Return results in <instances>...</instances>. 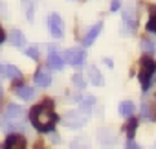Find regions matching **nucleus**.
I'll list each match as a JSON object with an SVG mask.
<instances>
[{
    "mask_svg": "<svg viewBox=\"0 0 156 149\" xmlns=\"http://www.w3.org/2000/svg\"><path fill=\"white\" fill-rule=\"evenodd\" d=\"M31 122L35 125V129L42 131V133H48L53 129L55 122H57V116L51 109V103H41L37 107L31 109Z\"/></svg>",
    "mask_w": 156,
    "mask_h": 149,
    "instance_id": "obj_1",
    "label": "nucleus"
},
{
    "mask_svg": "<svg viewBox=\"0 0 156 149\" xmlns=\"http://www.w3.org/2000/svg\"><path fill=\"white\" fill-rule=\"evenodd\" d=\"M88 112H90V107H85L81 105L79 111H73V112H68L66 118H64V123L72 129H77V127H83L88 120Z\"/></svg>",
    "mask_w": 156,
    "mask_h": 149,
    "instance_id": "obj_2",
    "label": "nucleus"
},
{
    "mask_svg": "<svg viewBox=\"0 0 156 149\" xmlns=\"http://www.w3.org/2000/svg\"><path fill=\"white\" fill-rule=\"evenodd\" d=\"M154 70H156L154 63H152L149 57H143V59H141V72H140V83H141L143 90H147V89L151 87V78H152Z\"/></svg>",
    "mask_w": 156,
    "mask_h": 149,
    "instance_id": "obj_3",
    "label": "nucleus"
},
{
    "mask_svg": "<svg viewBox=\"0 0 156 149\" xmlns=\"http://www.w3.org/2000/svg\"><path fill=\"white\" fill-rule=\"evenodd\" d=\"M85 57H87V53H85V50H81V48H70V50H66V52L62 53V61H66V63L72 64V66H79V64L85 61Z\"/></svg>",
    "mask_w": 156,
    "mask_h": 149,
    "instance_id": "obj_4",
    "label": "nucleus"
},
{
    "mask_svg": "<svg viewBox=\"0 0 156 149\" xmlns=\"http://www.w3.org/2000/svg\"><path fill=\"white\" fill-rule=\"evenodd\" d=\"M48 26H50V31H51V35L55 39H62V35H64V22L61 20L59 15H51L48 19Z\"/></svg>",
    "mask_w": 156,
    "mask_h": 149,
    "instance_id": "obj_5",
    "label": "nucleus"
},
{
    "mask_svg": "<svg viewBox=\"0 0 156 149\" xmlns=\"http://www.w3.org/2000/svg\"><path fill=\"white\" fill-rule=\"evenodd\" d=\"M123 22H125V26H127V30L129 31H132L134 28H136V15H134V8H132V2H129L127 4V8L123 9Z\"/></svg>",
    "mask_w": 156,
    "mask_h": 149,
    "instance_id": "obj_6",
    "label": "nucleus"
},
{
    "mask_svg": "<svg viewBox=\"0 0 156 149\" xmlns=\"http://www.w3.org/2000/svg\"><path fill=\"white\" fill-rule=\"evenodd\" d=\"M24 114H26V111L20 105H15V103L6 109V120L8 122H20L24 118Z\"/></svg>",
    "mask_w": 156,
    "mask_h": 149,
    "instance_id": "obj_7",
    "label": "nucleus"
},
{
    "mask_svg": "<svg viewBox=\"0 0 156 149\" xmlns=\"http://www.w3.org/2000/svg\"><path fill=\"white\" fill-rule=\"evenodd\" d=\"M4 149H26V140L20 134H11V136H8Z\"/></svg>",
    "mask_w": 156,
    "mask_h": 149,
    "instance_id": "obj_8",
    "label": "nucleus"
},
{
    "mask_svg": "<svg viewBox=\"0 0 156 149\" xmlns=\"http://www.w3.org/2000/svg\"><path fill=\"white\" fill-rule=\"evenodd\" d=\"M35 83L39 87H48L51 83V70L48 68H39L37 72V76H35Z\"/></svg>",
    "mask_w": 156,
    "mask_h": 149,
    "instance_id": "obj_9",
    "label": "nucleus"
},
{
    "mask_svg": "<svg viewBox=\"0 0 156 149\" xmlns=\"http://www.w3.org/2000/svg\"><path fill=\"white\" fill-rule=\"evenodd\" d=\"M101 26H103V24H101V22H98V24H94V26L88 30V33H87V35H85V39H83L85 46H90V44L96 41V37H98V35H99V31H101Z\"/></svg>",
    "mask_w": 156,
    "mask_h": 149,
    "instance_id": "obj_10",
    "label": "nucleus"
},
{
    "mask_svg": "<svg viewBox=\"0 0 156 149\" xmlns=\"http://www.w3.org/2000/svg\"><path fill=\"white\" fill-rule=\"evenodd\" d=\"M9 42H11L13 46H17V48H22V46L26 44V37H24V33H22L20 30H13V31L9 33Z\"/></svg>",
    "mask_w": 156,
    "mask_h": 149,
    "instance_id": "obj_11",
    "label": "nucleus"
},
{
    "mask_svg": "<svg viewBox=\"0 0 156 149\" xmlns=\"http://www.w3.org/2000/svg\"><path fill=\"white\" fill-rule=\"evenodd\" d=\"M48 64H50L51 68H55V70H61V68H62V64H64L62 55H61V53H57V52H50V55H48Z\"/></svg>",
    "mask_w": 156,
    "mask_h": 149,
    "instance_id": "obj_12",
    "label": "nucleus"
},
{
    "mask_svg": "<svg viewBox=\"0 0 156 149\" xmlns=\"http://www.w3.org/2000/svg\"><path fill=\"white\" fill-rule=\"evenodd\" d=\"M98 138H99V142H101V145H112L114 144V133L110 131V129H101L99 133H98Z\"/></svg>",
    "mask_w": 156,
    "mask_h": 149,
    "instance_id": "obj_13",
    "label": "nucleus"
},
{
    "mask_svg": "<svg viewBox=\"0 0 156 149\" xmlns=\"http://www.w3.org/2000/svg\"><path fill=\"white\" fill-rule=\"evenodd\" d=\"M118 112H119L121 116H125V118H130V116L134 114V103H132V101H123V103H119Z\"/></svg>",
    "mask_w": 156,
    "mask_h": 149,
    "instance_id": "obj_14",
    "label": "nucleus"
},
{
    "mask_svg": "<svg viewBox=\"0 0 156 149\" xmlns=\"http://www.w3.org/2000/svg\"><path fill=\"white\" fill-rule=\"evenodd\" d=\"M13 90H15V92H17V94H19L22 100H31V98H33V89H31V87H28V85L15 87Z\"/></svg>",
    "mask_w": 156,
    "mask_h": 149,
    "instance_id": "obj_15",
    "label": "nucleus"
},
{
    "mask_svg": "<svg viewBox=\"0 0 156 149\" xmlns=\"http://www.w3.org/2000/svg\"><path fill=\"white\" fill-rule=\"evenodd\" d=\"M88 76H90V83H92V85L99 87V85L103 83V78H101V74H99V70H98L96 66H90V68H88Z\"/></svg>",
    "mask_w": 156,
    "mask_h": 149,
    "instance_id": "obj_16",
    "label": "nucleus"
},
{
    "mask_svg": "<svg viewBox=\"0 0 156 149\" xmlns=\"http://www.w3.org/2000/svg\"><path fill=\"white\" fill-rule=\"evenodd\" d=\"M20 76H22V74H20V70H19L17 66H13V64H6V78L19 79Z\"/></svg>",
    "mask_w": 156,
    "mask_h": 149,
    "instance_id": "obj_17",
    "label": "nucleus"
},
{
    "mask_svg": "<svg viewBox=\"0 0 156 149\" xmlns=\"http://www.w3.org/2000/svg\"><path fill=\"white\" fill-rule=\"evenodd\" d=\"M141 50H143L145 53H154V52H156V44H154L152 41H149V39H143V41H141Z\"/></svg>",
    "mask_w": 156,
    "mask_h": 149,
    "instance_id": "obj_18",
    "label": "nucleus"
},
{
    "mask_svg": "<svg viewBox=\"0 0 156 149\" xmlns=\"http://www.w3.org/2000/svg\"><path fill=\"white\" fill-rule=\"evenodd\" d=\"M72 81H73V85H75L77 89H85V79H83V76H81V74H75Z\"/></svg>",
    "mask_w": 156,
    "mask_h": 149,
    "instance_id": "obj_19",
    "label": "nucleus"
},
{
    "mask_svg": "<svg viewBox=\"0 0 156 149\" xmlns=\"http://www.w3.org/2000/svg\"><path fill=\"white\" fill-rule=\"evenodd\" d=\"M141 116H143L145 120H154V118H152V112H151V107H149L147 103H143V107H141Z\"/></svg>",
    "mask_w": 156,
    "mask_h": 149,
    "instance_id": "obj_20",
    "label": "nucleus"
},
{
    "mask_svg": "<svg viewBox=\"0 0 156 149\" xmlns=\"http://www.w3.org/2000/svg\"><path fill=\"white\" fill-rule=\"evenodd\" d=\"M134 131H136V120H130L129 125H127V136H129V140H132Z\"/></svg>",
    "mask_w": 156,
    "mask_h": 149,
    "instance_id": "obj_21",
    "label": "nucleus"
},
{
    "mask_svg": "<svg viewBox=\"0 0 156 149\" xmlns=\"http://www.w3.org/2000/svg\"><path fill=\"white\" fill-rule=\"evenodd\" d=\"M26 55H30L31 59H39V46H31V48H28Z\"/></svg>",
    "mask_w": 156,
    "mask_h": 149,
    "instance_id": "obj_22",
    "label": "nucleus"
},
{
    "mask_svg": "<svg viewBox=\"0 0 156 149\" xmlns=\"http://www.w3.org/2000/svg\"><path fill=\"white\" fill-rule=\"evenodd\" d=\"M147 30H151V31H156V17L149 20V24H147Z\"/></svg>",
    "mask_w": 156,
    "mask_h": 149,
    "instance_id": "obj_23",
    "label": "nucleus"
},
{
    "mask_svg": "<svg viewBox=\"0 0 156 149\" xmlns=\"http://www.w3.org/2000/svg\"><path fill=\"white\" fill-rule=\"evenodd\" d=\"M149 107H151V112H152V118H154V120H156V98H154V100H152V103H151V105H149Z\"/></svg>",
    "mask_w": 156,
    "mask_h": 149,
    "instance_id": "obj_24",
    "label": "nucleus"
},
{
    "mask_svg": "<svg viewBox=\"0 0 156 149\" xmlns=\"http://www.w3.org/2000/svg\"><path fill=\"white\" fill-rule=\"evenodd\" d=\"M125 149H140V147H138V145H136V144H134L132 140H129V142H127V147H125Z\"/></svg>",
    "mask_w": 156,
    "mask_h": 149,
    "instance_id": "obj_25",
    "label": "nucleus"
},
{
    "mask_svg": "<svg viewBox=\"0 0 156 149\" xmlns=\"http://www.w3.org/2000/svg\"><path fill=\"white\" fill-rule=\"evenodd\" d=\"M118 8H119V0H112V6H110V9H112V11H118Z\"/></svg>",
    "mask_w": 156,
    "mask_h": 149,
    "instance_id": "obj_26",
    "label": "nucleus"
},
{
    "mask_svg": "<svg viewBox=\"0 0 156 149\" xmlns=\"http://www.w3.org/2000/svg\"><path fill=\"white\" fill-rule=\"evenodd\" d=\"M0 76L6 78V64H0Z\"/></svg>",
    "mask_w": 156,
    "mask_h": 149,
    "instance_id": "obj_27",
    "label": "nucleus"
},
{
    "mask_svg": "<svg viewBox=\"0 0 156 149\" xmlns=\"http://www.w3.org/2000/svg\"><path fill=\"white\" fill-rule=\"evenodd\" d=\"M0 15H6V4L0 2Z\"/></svg>",
    "mask_w": 156,
    "mask_h": 149,
    "instance_id": "obj_28",
    "label": "nucleus"
},
{
    "mask_svg": "<svg viewBox=\"0 0 156 149\" xmlns=\"http://www.w3.org/2000/svg\"><path fill=\"white\" fill-rule=\"evenodd\" d=\"M2 41H4V30L0 28V42H2Z\"/></svg>",
    "mask_w": 156,
    "mask_h": 149,
    "instance_id": "obj_29",
    "label": "nucleus"
},
{
    "mask_svg": "<svg viewBox=\"0 0 156 149\" xmlns=\"http://www.w3.org/2000/svg\"><path fill=\"white\" fill-rule=\"evenodd\" d=\"M154 149H156V147H154Z\"/></svg>",
    "mask_w": 156,
    "mask_h": 149,
    "instance_id": "obj_30",
    "label": "nucleus"
}]
</instances>
